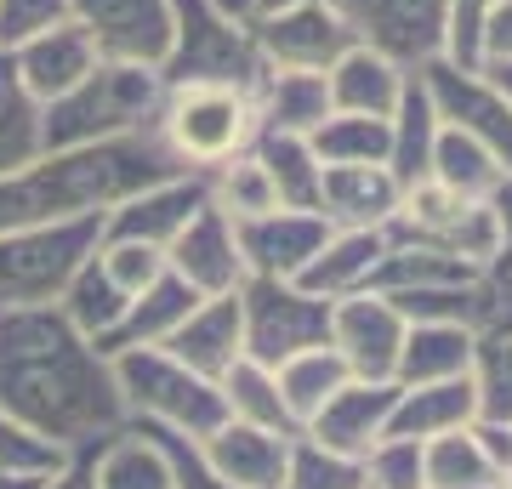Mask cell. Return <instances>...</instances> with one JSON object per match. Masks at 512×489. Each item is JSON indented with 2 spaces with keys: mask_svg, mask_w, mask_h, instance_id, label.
Masks as SVG:
<instances>
[{
  "mask_svg": "<svg viewBox=\"0 0 512 489\" xmlns=\"http://www.w3.org/2000/svg\"><path fill=\"white\" fill-rule=\"evenodd\" d=\"M393 399H399V381H359L353 376L336 399L319 410V416L302 427L313 444H325L336 455H353L365 461V450L376 438H387V416H393Z\"/></svg>",
  "mask_w": 512,
  "mask_h": 489,
  "instance_id": "cell-18",
  "label": "cell"
},
{
  "mask_svg": "<svg viewBox=\"0 0 512 489\" xmlns=\"http://www.w3.org/2000/svg\"><path fill=\"white\" fill-rule=\"evenodd\" d=\"M353 40L393 57L399 69H427L444 57V0H336Z\"/></svg>",
  "mask_w": 512,
  "mask_h": 489,
  "instance_id": "cell-11",
  "label": "cell"
},
{
  "mask_svg": "<svg viewBox=\"0 0 512 489\" xmlns=\"http://www.w3.org/2000/svg\"><path fill=\"white\" fill-rule=\"evenodd\" d=\"M97 262L126 296H137L165 273V251H148V245H131V239H97Z\"/></svg>",
  "mask_w": 512,
  "mask_h": 489,
  "instance_id": "cell-47",
  "label": "cell"
},
{
  "mask_svg": "<svg viewBox=\"0 0 512 489\" xmlns=\"http://www.w3.org/2000/svg\"><path fill=\"white\" fill-rule=\"evenodd\" d=\"M165 103L160 69L137 63H103L80 80L74 91L52 97L40 109V148H74V143H103V137H131L148 131Z\"/></svg>",
  "mask_w": 512,
  "mask_h": 489,
  "instance_id": "cell-3",
  "label": "cell"
},
{
  "mask_svg": "<svg viewBox=\"0 0 512 489\" xmlns=\"http://www.w3.org/2000/svg\"><path fill=\"white\" fill-rule=\"evenodd\" d=\"M484 69H490V80H495V86H501V91L512 97V63H484Z\"/></svg>",
  "mask_w": 512,
  "mask_h": 489,
  "instance_id": "cell-53",
  "label": "cell"
},
{
  "mask_svg": "<svg viewBox=\"0 0 512 489\" xmlns=\"http://www.w3.org/2000/svg\"><path fill=\"white\" fill-rule=\"evenodd\" d=\"M484 63H512V0H495L484 23Z\"/></svg>",
  "mask_w": 512,
  "mask_h": 489,
  "instance_id": "cell-49",
  "label": "cell"
},
{
  "mask_svg": "<svg viewBox=\"0 0 512 489\" xmlns=\"http://www.w3.org/2000/svg\"><path fill=\"white\" fill-rule=\"evenodd\" d=\"M404 80L410 69H399L393 57L370 52V46H348L325 69V91H330V109L336 114H370V120H387L399 109Z\"/></svg>",
  "mask_w": 512,
  "mask_h": 489,
  "instance_id": "cell-23",
  "label": "cell"
},
{
  "mask_svg": "<svg viewBox=\"0 0 512 489\" xmlns=\"http://www.w3.org/2000/svg\"><path fill=\"white\" fill-rule=\"evenodd\" d=\"M86 467H92V489H171V467L165 455L154 450V438L143 427H120L103 444L86 450Z\"/></svg>",
  "mask_w": 512,
  "mask_h": 489,
  "instance_id": "cell-28",
  "label": "cell"
},
{
  "mask_svg": "<svg viewBox=\"0 0 512 489\" xmlns=\"http://www.w3.org/2000/svg\"><path fill=\"white\" fill-rule=\"evenodd\" d=\"M279 489H365V461L336 455L313 444L308 433L291 438V461H285V484Z\"/></svg>",
  "mask_w": 512,
  "mask_h": 489,
  "instance_id": "cell-42",
  "label": "cell"
},
{
  "mask_svg": "<svg viewBox=\"0 0 512 489\" xmlns=\"http://www.w3.org/2000/svg\"><path fill=\"white\" fill-rule=\"evenodd\" d=\"M69 18L92 35L103 63L160 69L165 52H171L177 6L171 0H69Z\"/></svg>",
  "mask_w": 512,
  "mask_h": 489,
  "instance_id": "cell-12",
  "label": "cell"
},
{
  "mask_svg": "<svg viewBox=\"0 0 512 489\" xmlns=\"http://www.w3.org/2000/svg\"><path fill=\"white\" fill-rule=\"evenodd\" d=\"M205 205V177L200 171H177V177H160L137 188L131 200H120L103 217V239H131V245H148V251H165L171 239L188 228V217Z\"/></svg>",
  "mask_w": 512,
  "mask_h": 489,
  "instance_id": "cell-14",
  "label": "cell"
},
{
  "mask_svg": "<svg viewBox=\"0 0 512 489\" xmlns=\"http://www.w3.org/2000/svg\"><path fill=\"white\" fill-rule=\"evenodd\" d=\"M12 63H18L23 91L46 109L52 97L74 91L86 74L97 69V46L74 18H63V23H52V29H40V35L18 40V46H12Z\"/></svg>",
  "mask_w": 512,
  "mask_h": 489,
  "instance_id": "cell-17",
  "label": "cell"
},
{
  "mask_svg": "<svg viewBox=\"0 0 512 489\" xmlns=\"http://www.w3.org/2000/svg\"><path fill=\"white\" fill-rule=\"evenodd\" d=\"M467 376H473V399H478L473 421L512 427V330H478Z\"/></svg>",
  "mask_w": 512,
  "mask_h": 489,
  "instance_id": "cell-40",
  "label": "cell"
},
{
  "mask_svg": "<svg viewBox=\"0 0 512 489\" xmlns=\"http://www.w3.org/2000/svg\"><path fill=\"white\" fill-rule=\"evenodd\" d=\"M171 52L160 63L165 86H256L262 57L251 40V18L222 12L217 0H171Z\"/></svg>",
  "mask_w": 512,
  "mask_h": 489,
  "instance_id": "cell-6",
  "label": "cell"
},
{
  "mask_svg": "<svg viewBox=\"0 0 512 489\" xmlns=\"http://www.w3.org/2000/svg\"><path fill=\"white\" fill-rule=\"evenodd\" d=\"M433 137H439V109H433V97L421 86V74H410L399 109L387 114V171L399 182H421L427 177Z\"/></svg>",
  "mask_w": 512,
  "mask_h": 489,
  "instance_id": "cell-30",
  "label": "cell"
},
{
  "mask_svg": "<svg viewBox=\"0 0 512 489\" xmlns=\"http://www.w3.org/2000/svg\"><path fill=\"white\" fill-rule=\"evenodd\" d=\"M103 217L29 222L0 234V308H46L63 296L80 262L97 251Z\"/></svg>",
  "mask_w": 512,
  "mask_h": 489,
  "instance_id": "cell-7",
  "label": "cell"
},
{
  "mask_svg": "<svg viewBox=\"0 0 512 489\" xmlns=\"http://www.w3.org/2000/svg\"><path fill=\"white\" fill-rule=\"evenodd\" d=\"M478 279H484V273H478ZM478 279H456V285H410V290H393L387 302L399 308L404 325H467V330H478V308H484Z\"/></svg>",
  "mask_w": 512,
  "mask_h": 489,
  "instance_id": "cell-39",
  "label": "cell"
},
{
  "mask_svg": "<svg viewBox=\"0 0 512 489\" xmlns=\"http://www.w3.org/2000/svg\"><path fill=\"white\" fill-rule=\"evenodd\" d=\"M330 222L319 211H268V217L234 222L239 256H245V279H296L325 245Z\"/></svg>",
  "mask_w": 512,
  "mask_h": 489,
  "instance_id": "cell-16",
  "label": "cell"
},
{
  "mask_svg": "<svg viewBox=\"0 0 512 489\" xmlns=\"http://www.w3.org/2000/svg\"><path fill=\"white\" fill-rule=\"evenodd\" d=\"M251 40L262 69L308 74H325L348 46H359L336 0H296V6H274V12H251Z\"/></svg>",
  "mask_w": 512,
  "mask_h": 489,
  "instance_id": "cell-9",
  "label": "cell"
},
{
  "mask_svg": "<svg viewBox=\"0 0 512 489\" xmlns=\"http://www.w3.org/2000/svg\"><path fill=\"white\" fill-rule=\"evenodd\" d=\"M473 433H478V444L490 450L495 467L512 472V427H495V421H473Z\"/></svg>",
  "mask_w": 512,
  "mask_h": 489,
  "instance_id": "cell-51",
  "label": "cell"
},
{
  "mask_svg": "<svg viewBox=\"0 0 512 489\" xmlns=\"http://www.w3.org/2000/svg\"><path fill=\"white\" fill-rule=\"evenodd\" d=\"M495 0H444V63L484 69V23Z\"/></svg>",
  "mask_w": 512,
  "mask_h": 489,
  "instance_id": "cell-45",
  "label": "cell"
},
{
  "mask_svg": "<svg viewBox=\"0 0 512 489\" xmlns=\"http://www.w3.org/2000/svg\"><path fill=\"white\" fill-rule=\"evenodd\" d=\"M473 416H478L473 376L427 381V387H399L393 416H387V438H439V433L467 427Z\"/></svg>",
  "mask_w": 512,
  "mask_h": 489,
  "instance_id": "cell-26",
  "label": "cell"
},
{
  "mask_svg": "<svg viewBox=\"0 0 512 489\" xmlns=\"http://www.w3.org/2000/svg\"><path fill=\"white\" fill-rule=\"evenodd\" d=\"M416 74L444 126H456L473 143H484L495 154V165L512 177V97L490 80V69H456V63L439 57V63H427Z\"/></svg>",
  "mask_w": 512,
  "mask_h": 489,
  "instance_id": "cell-10",
  "label": "cell"
},
{
  "mask_svg": "<svg viewBox=\"0 0 512 489\" xmlns=\"http://www.w3.org/2000/svg\"><path fill=\"white\" fill-rule=\"evenodd\" d=\"M490 205H495V217H501V256H495V268H512V177L495 182Z\"/></svg>",
  "mask_w": 512,
  "mask_h": 489,
  "instance_id": "cell-50",
  "label": "cell"
},
{
  "mask_svg": "<svg viewBox=\"0 0 512 489\" xmlns=\"http://www.w3.org/2000/svg\"><path fill=\"white\" fill-rule=\"evenodd\" d=\"M473 342H478V330H467V325H404L393 381L399 387H427V381L467 376L473 370Z\"/></svg>",
  "mask_w": 512,
  "mask_h": 489,
  "instance_id": "cell-27",
  "label": "cell"
},
{
  "mask_svg": "<svg viewBox=\"0 0 512 489\" xmlns=\"http://www.w3.org/2000/svg\"><path fill=\"white\" fill-rule=\"evenodd\" d=\"M319 165H387V120L370 114H325V126L308 137Z\"/></svg>",
  "mask_w": 512,
  "mask_h": 489,
  "instance_id": "cell-41",
  "label": "cell"
},
{
  "mask_svg": "<svg viewBox=\"0 0 512 489\" xmlns=\"http://www.w3.org/2000/svg\"><path fill=\"white\" fill-rule=\"evenodd\" d=\"M40 154V103L23 91L12 52H0V177Z\"/></svg>",
  "mask_w": 512,
  "mask_h": 489,
  "instance_id": "cell-37",
  "label": "cell"
},
{
  "mask_svg": "<svg viewBox=\"0 0 512 489\" xmlns=\"http://www.w3.org/2000/svg\"><path fill=\"white\" fill-rule=\"evenodd\" d=\"M251 154L262 160V171H268V182H274V194H279L285 211H319V177H325V165H319L308 137L256 131Z\"/></svg>",
  "mask_w": 512,
  "mask_h": 489,
  "instance_id": "cell-31",
  "label": "cell"
},
{
  "mask_svg": "<svg viewBox=\"0 0 512 489\" xmlns=\"http://www.w3.org/2000/svg\"><path fill=\"white\" fill-rule=\"evenodd\" d=\"M40 489H92V467H86V450H74V455H69V467L52 472V478H46Z\"/></svg>",
  "mask_w": 512,
  "mask_h": 489,
  "instance_id": "cell-52",
  "label": "cell"
},
{
  "mask_svg": "<svg viewBox=\"0 0 512 489\" xmlns=\"http://www.w3.org/2000/svg\"><path fill=\"white\" fill-rule=\"evenodd\" d=\"M69 18V0H0V52Z\"/></svg>",
  "mask_w": 512,
  "mask_h": 489,
  "instance_id": "cell-48",
  "label": "cell"
},
{
  "mask_svg": "<svg viewBox=\"0 0 512 489\" xmlns=\"http://www.w3.org/2000/svg\"><path fill=\"white\" fill-rule=\"evenodd\" d=\"M501 489H512V472H501Z\"/></svg>",
  "mask_w": 512,
  "mask_h": 489,
  "instance_id": "cell-57",
  "label": "cell"
},
{
  "mask_svg": "<svg viewBox=\"0 0 512 489\" xmlns=\"http://www.w3.org/2000/svg\"><path fill=\"white\" fill-rule=\"evenodd\" d=\"M404 182L387 165H325L319 177V217L330 228H382L399 211Z\"/></svg>",
  "mask_w": 512,
  "mask_h": 489,
  "instance_id": "cell-20",
  "label": "cell"
},
{
  "mask_svg": "<svg viewBox=\"0 0 512 489\" xmlns=\"http://www.w3.org/2000/svg\"><path fill=\"white\" fill-rule=\"evenodd\" d=\"M131 427H143V433L154 438V450L165 455V467H171V489H239V484H228V478L205 461L200 438L171 433V427H148V421H131Z\"/></svg>",
  "mask_w": 512,
  "mask_h": 489,
  "instance_id": "cell-44",
  "label": "cell"
},
{
  "mask_svg": "<svg viewBox=\"0 0 512 489\" xmlns=\"http://www.w3.org/2000/svg\"><path fill=\"white\" fill-rule=\"evenodd\" d=\"M154 137L183 171H217L256 143L251 86H165Z\"/></svg>",
  "mask_w": 512,
  "mask_h": 489,
  "instance_id": "cell-5",
  "label": "cell"
},
{
  "mask_svg": "<svg viewBox=\"0 0 512 489\" xmlns=\"http://www.w3.org/2000/svg\"><path fill=\"white\" fill-rule=\"evenodd\" d=\"M126 290L114 285L109 273H103V262H97V251L80 262V273H74L69 285H63V296H57V308H63V319H69L80 336H92V342H103L114 325H120V313H126Z\"/></svg>",
  "mask_w": 512,
  "mask_h": 489,
  "instance_id": "cell-35",
  "label": "cell"
},
{
  "mask_svg": "<svg viewBox=\"0 0 512 489\" xmlns=\"http://www.w3.org/2000/svg\"><path fill=\"white\" fill-rule=\"evenodd\" d=\"M205 200L217 205L228 222H251V217L279 211L274 182H268V171H262V160H256L251 148L234 154L228 165H217V171H205Z\"/></svg>",
  "mask_w": 512,
  "mask_h": 489,
  "instance_id": "cell-36",
  "label": "cell"
},
{
  "mask_svg": "<svg viewBox=\"0 0 512 489\" xmlns=\"http://www.w3.org/2000/svg\"><path fill=\"white\" fill-rule=\"evenodd\" d=\"M382 256H387V222L382 228H330L325 245L313 251V262L296 273V285L336 302V296L365 290L370 273L382 268Z\"/></svg>",
  "mask_w": 512,
  "mask_h": 489,
  "instance_id": "cell-21",
  "label": "cell"
},
{
  "mask_svg": "<svg viewBox=\"0 0 512 489\" xmlns=\"http://www.w3.org/2000/svg\"><path fill=\"white\" fill-rule=\"evenodd\" d=\"M222 404H228V421H245V427H268V433H285L296 438L302 427L291 421V410H285V399H279V381L268 364L256 359H234L228 370H222Z\"/></svg>",
  "mask_w": 512,
  "mask_h": 489,
  "instance_id": "cell-34",
  "label": "cell"
},
{
  "mask_svg": "<svg viewBox=\"0 0 512 489\" xmlns=\"http://www.w3.org/2000/svg\"><path fill=\"white\" fill-rule=\"evenodd\" d=\"M114 387L126 404V421H148V427H171L188 438H211L228 421L222 387L200 370H188L183 359H171L165 347H126L109 353Z\"/></svg>",
  "mask_w": 512,
  "mask_h": 489,
  "instance_id": "cell-4",
  "label": "cell"
},
{
  "mask_svg": "<svg viewBox=\"0 0 512 489\" xmlns=\"http://www.w3.org/2000/svg\"><path fill=\"white\" fill-rule=\"evenodd\" d=\"M200 302V290H188L177 273L165 268L154 285H143L137 296L126 302V313H120V325L103 336V353H126V347H165L171 342V330L188 319V308Z\"/></svg>",
  "mask_w": 512,
  "mask_h": 489,
  "instance_id": "cell-25",
  "label": "cell"
},
{
  "mask_svg": "<svg viewBox=\"0 0 512 489\" xmlns=\"http://www.w3.org/2000/svg\"><path fill=\"white\" fill-rule=\"evenodd\" d=\"M256 103V131H291V137H313L330 114L325 74L308 69H262V80L251 86Z\"/></svg>",
  "mask_w": 512,
  "mask_h": 489,
  "instance_id": "cell-24",
  "label": "cell"
},
{
  "mask_svg": "<svg viewBox=\"0 0 512 489\" xmlns=\"http://www.w3.org/2000/svg\"><path fill=\"white\" fill-rule=\"evenodd\" d=\"M274 381H279V399H285L291 421L308 427V421L353 381V370L342 364V353L325 342V347H308V353H291L285 364H274Z\"/></svg>",
  "mask_w": 512,
  "mask_h": 489,
  "instance_id": "cell-29",
  "label": "cell"
},
{
  "mask_svg": "<svg viewBox=\"0 0 512 489\" xmlns=\"http://www.w3.org/2000/svg\"><path fill=\"white\" fill-rule=\"evenodd\" d=\"M0 410L63 450H92L126 427L109 353L80 336L57 302L0 308Z\"/></svg>",
  "mask_w": 512,
  "mask_h": 489,
  "instance_id": "cell-1",
  "label": "cell"
},
{
  "mask_svg": "<svg viewBox=\"0 0 512 489\" xmlns=\"http://www.w3.org/2000/svg\"><path fill=\"white\" fill-rule=\"evenodd\" d=\"M171 359H183L188 370H200V376L222 381V370L234 359H245V319H239V290L228 296H200L188 319L171 330V342H165Z\"/></svg>",
  "mask_w": 512,
  "mask_h": 489,
  "instance_id": "cell-19",
  "label": "cell"
},
{
  "mask_svg": "<svg viewBox=\"0 0 512 489\" xmlns=\"http://www.w3.org/2000/svg\"><path fill=\"white\" fill-rule=\"evenodd\" d=\"M421 489H501V467L478 444L473 421L456 433L421 438Z\"/></svg>",
  "mask_w": 512,
  "mask_h": 489,
  "instance_id": "cell-32",
  "label": "cell"
},
{
  "mask_svg": "<svg viewBox=\"0 0 512 489\" xmlns=\"http://www.w3.org/2000/svg\"><path fill=\"white\" fill-rule=\"evenodd\" d=\"M217 6H222V12H234V18H251V12H256V0H217Z\"/></svg>",
  "mask_w": 512,
  "mask_h": 489,
  "instance_id": "cell-55",
  "label": "cell"
},
{
  "mask_svg": "<svg viewBox=\"0 0 512 489\" xmlns=\"http://www.w3.org/2000/svg\"><path fill=\"white\" fill-rule=\"evenodd\" d=\"M399 342H404V319L387 296L353 290V296L330 302V347L342 353V364L359 381H393Z\"/></svg>",
  "mask_w": 512,
  "mask_h": 489,
  "instance_id": "cell-13",
  "label": "cell"
},
{
  "mask_svg": "<svg viewBox=\"0 0 512 489\" xmlns=\"http://www.w3.org/2000/svg\"><path fill=\"white\" fill-rule=\"evenodd\" d=\"M365 489H421V438H376L365 450Z\"/></svg>",
  "mask_w": 512,
  "mask_h": 489,
  "instance_id": "cell-46",
  "label": "cell"
},
{
  "mask_svg": "<svg viewBox=\"0 0 512 489\" xmlns=\"http://www.w3.org/2000/svg\"><path fill=\"white\" fill-rule=\"evenodd\" d=\"M165 268L177 273L188 290H200V296H228V290H239L245 285V256H239L234 222L205 200L188 217L183 234L165 245Z\"/></svg>",
  "mask_w": 512,
  "mask_h": 489,
  "instance_id": "cell-15",
  "label": "cell"
},
{
  "mask_svg": "<svg viewBox=\"0 0 512 489\" xmlns=\"http://www.w3.org/2000/svg\"><path fill=\"white\" fill-rule=\"evenodd\" d=\"M274 6H296V0H256V12H274Z\"/></svg>",
  "mask_w": 512,
  "mask_h": 489,
  "instance_id": "cell-56",
  "label": "cell"
},
{
  "mask_svg": "<svg viewBox=\"0 0 512 489\" xmlns=\"http://www.w3.org/2000/svg\"><path fill=\"white\" fill-rule=\"evenodd\" d=\"M421 245H439V251L461 256L467 268L484 273V268H495V256H501V217H495L490 200H461Z\"/></svg>",
  "mask_w": 512,
  "mask_h": 489,
  "instance_id": "cell-38",
  "label": "cell"
},
{
  "mask_svg": "<svg viewBox=\"0 0 512 489\" xmlns=\"http://www.w3.org/2000/svg\"><path fill=\"white\" fill-rule=\"evenodd\" d=\"M239 319H245V359L285 364L291 353L330 342V302L302 290L296 279H245L239 285Z\"/></svg>",
  "mask_w": 512,
  "mask_h": 489,
  "instance_id": "cell-8",
  "label": "cell"
},
{
  "mask_svg": "<svg viewBox=\"0 0 512 489\" xmlns=\"http://www.w3.org/2000/svg\"><path fill=\"white\" fill-rule=\"evenodd\" d=\"M427 177L439 182V188H450V194H461V200H490L495 182L507 177V171L495 165V154L484 143H473L467 131L439 120V137H433V154H427Z\"/></svg>",
  "mask_w": 512,
  "mask_h": 489,
  "instance_id": "cell-33",
  "label": "cell"
},
{
  "mask_svg": "<svg viewBox=\"0 0 512 489\" xmlns=\"http://www.w3.org/2000/svg\"><path fill=\"white\" fill-rule=\"evenodd\" d=\"M69 467V450L52 444L46 433H35L29 421L6 416L0 410V472H18V478H52Z\"/></svg>",
  "mask_w": 512,
  "mask_h": 489,
  "instance_id": "cell-43",
  "label": "cell"
},
{
  "mask_svg": "<svg viewBox=\"0 0 512 489\" xmlns=\"http://www.w3.org/2000/svg\"><path fill=\"white\" fill-rule=\"evenodd\" d=\"M205 461L239 489H279L285 484V461H291V438L268 433V427H245V421H222L211 438H200Z\"/></svg>",
  "mask_w": 512,
  "mask_h": 489,
  "instance_id": "cell-22",
  "label": "cell"
},
{
  "mask_svg": "<svg viewBox=\"0 0 512 489\" xmlns=\"http://www.w3.org/2000/svg\"><path fill=\"white\" fill-rule=\"evenodd\" d=\"M46 478H18V472H0V489H40Z\"/></svg>",
  "mask_w": 512,
  "mask_h": 489,
  "instance_id": "cell-54",
  "label": "cell"
},
{
  "mask_svg": "<svg viewBox=\"0 0 512 489\" xmlns=\"http://www.w3.org/2000/svg\"><path fill=\"white\" fill-rule=\"evenodd\" d=\"M183 165L165 154V143L148 131L103 137V143L40 148L29 165L0 177V234L29 222H74V217H109L120 200L160 177H177Z\"/></svg>",
  "mask_w": 512,
  "mask_h": 489,
  "instance_id": "cell-2",
  "label": "cell"
}]
</instances>
